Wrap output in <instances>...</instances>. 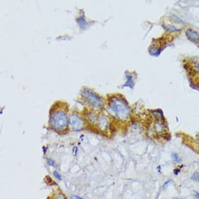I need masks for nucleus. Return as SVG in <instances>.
Listing matches in <instances>:
<instances>
[{
  "label": "nucleus",
  "mask_w": 199,
  "mask_h": 199,
  "mask_svg": "<svg viewBox=\"0 0 199 199\" xmlns=\"http://www.w3.org/2000/svg\"><path fill=\"white\" fill-rule=\"evenodd\" d=\"M66 106L65 108H52L51 112L50 124L52 128L58 131H63L68 125Z\"/></svg>",
  "instance_id": "nucleus-1"
},
{
  "label": "nucleus",
  "mask_w": 199,
  "mask_h": 199,
  "mask_svg": "<svg viewBox=\"0 0 199 199\" xmlns=\"http://www.w3.org/2000/svg\"><path fill=\"white\" fill-rule=\"evenodd\" d=\"M109 108L117 117L122 120L127 119L130 116V111L127 104L119 98L113 99L109 102Z\"/></svg>",
  "instance_id": "nucleus-2"
},
{
  "label": "nucleus",
  "mask_w": 199,
  "mask_h": 199,
  "mask_svg": "<svg viewBox=\"0 0 199 199\" xmlns=\"http://www.w3.org/2000/svg\"><path fill=\"white\" fill-rule=\"evenodd\" d=\"M83 96L86 102L94 108H99L102 105V102L100 97L91 92L89 91L84 92Z\"/></svg>",
  "instance_id": "nucleus-3"
},
{
  "label": "nucleus",
  "mask_w": 199,
  "mask_h": 199,
  "mask_svg": "<svg viewBox=\"0 0 199 199\" xmlns=\"http://www.w3.org/2000/svg\"><path fill=\"white\" fill-rule=\"evenodd\" d=\"M69 123L75 131H78L83 129L84 126L83 119L75 114H72L69 116Z\"/></svg>",
  "instance_id": "nucleus-4"
},
{
  "label": "nucleus",
  "mask_w": 199,
  "mask_h": 199,
  "mask_svg": "<svg viewBox=\"0 0 199 199\" xmlns=\"http://www.w3.org/2000/svg\"><path fill=\"white\" fill-rule=\"evenodd\" d=\"M186 35L189 39L194 42L199 41V34L195 31L189 29L186 32Z\"/></svg>",
  "instance_id": "nucleus-5"
},
{
  "label": "nucleus",
  "mask_w": 199,
  "mask_h": 199,
  "mask_svg": "<svg viewBox=\"0 0 199 199\" xmlns=\"http://www.w3.org/2000/svg\"><path fill=\"white\" fill-rule=\"evenodd\" d=\"M172 158L174 160V161L176 163H179L181 162V160L177 153H172Z\"/></svg>",
  "instance_id": "nucleus-6"
},
{
  "label": "nucleus",
  "mask_w": 199,
  "mask_h": 199,
  "mask_svg": "<svg viewBox=\"0 0 199 199\" xmlns=\"http://www.w3.org/2000/svg\"><path fill=\"white\" fill-rule=\"evenodd\" d=\"M191 179L193 180L195 182H199V174L198 172H194L192 176H191Z\"/></svg>",
  "instance_id": "nucleus-7"
},
{
  "label": "nucleus",
  "mask_w": 199,
  "mask_h": 199,
  "mask_svg": "<svg viewBox=\"0 0 199 199\" xmlns=\"http://www.w3.org/2000/svg\"><path fill=\"white\" fill-rule=\"evenodd\" d=\"M54 175L55 177L57 179H58L59 180H61V175H59V172H56V171H54Z\"/></svg>",
  "instance_id": "nucleus-8"
},
{
  "label": "nucleus",
  "mask_w": 199,
  "mask_h": 199,
  "mask_svg": "<svg viewBox=\"0 0 199 199\" xmlns=\"http://www.w3.org/2000/svg\"><path fill=\"white\" fill-rule=\"evenodd\" d=\"M55 199H66L65 196L62 194H59L58 196H57V197H55Z\"/></svg>",
  "instance_id": "nucleus-9"
},
{
  "label": "nucleus",
  "mask_w": 199,
  "mask_h": 199,
  "mask_svg": "<svg viewBox=\"0 0 199 199\" xmlns=\"http://www.w3.org/2000/svg\"><path fill=\"white\" fill-rule=\"evenodd\" d=\"M180 169H175L174 170V173L176 175H177L178 173L179 172Z\"/></svg>",
  "instance_id": "nucleus-10"
},
{
  "label": "nucleus",
  "mask_w": 199,
  "mask_h": 199,
  "mask_svg": "<svg viewBox=\"0 0 199 199\" xmlns=\"http://www.w3.org/2000/svg\"><path fill=\"white\" fill-rule=\"evenodd\" d=\"M71 199H82V198H81L80 197H78V196H72V197H71Z\"/></svg>",
  "instance_id": "nucleus-11"
},
{
  "label": "nucleus",
  "mask_w": 199,
  "mask_h": 199,
  "mask_svg": "<svg viewBox=\"0 0 199 199\" xmlns=\"http://www.w3.org/2000/svg\"><path fill=\"white\" fill-rule=\"evenodd\" d=\"M48 163H49V164H50V165H52V166H54V162L52 160H51V159L48 160Z\"/></svg>",
  "instance_id": "nucleus-12"
},
{
  "label": "nucleus",
  "mask_w": 199,
  "mask_h": 199,
  "mask_svg": "<svg viewBox=\"0 0 199 199\" xmlns=\"http://www.w3.org/2000/svg\"><path fill=\"white\" fill-rule=\"evenodd\" d=\"M196 197H197V199H199V193H198V192H196Z\"/></svg>",
  "instance_id": "nucleus-13"
},
{
  "label": "nucleus",
  "mask_w": 199,
  "mask_h": 199,
  "mask_svg": "<svg viewBox=\"0 0 199 199\" xmlns=\"http://www.w3.org/2000/svg\"><path fill=\"white\" fill-rule=\"evenodd\" d=\"M196 67L197 68H199V63L196 65Z\"/></svg>",
  "instance_id": "nucleus-14"
}]
</instances>
